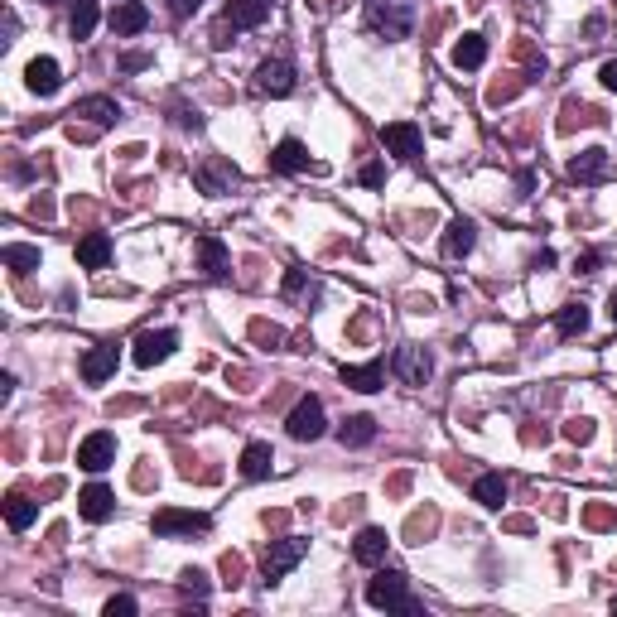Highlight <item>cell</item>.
I'll return each mask as SVG.
<instances>
[{
	"label": "cell",
	"mask_w": 617,
	"mask_h": 617,
	"mask_svg": "<svg viewBox=\"0 0 617 617\" xmlns=\"http://www.w3.org/2000/svg\"><path fill=\"white\" fill-rule=\"evenodd\" d=\"M270 468H275V449L270 444H246L242 449V478H251V483H261V478H270Z\"/></svg>",
	"instance_id": "cell-26"
},
{
	"label": "cell",
	"mask_w": 617,
	"mask_h": 617,
	"mask_svg": "<svg viewBox=\"0 0 617 617\" xmlns=\"http://www.w3.org/2000/svg\"><path fill=\"white\" fill-rule=\"evenodd\" d=\"M111 261V237L107 232H87L78 242V266H87V270H102Z\"/></svg>",
	"instance_id": "cell-27"
},
{
	"label": "cell",
	"mask_w": 617,
	"mask_h": 617,
	"mask_svg": "<svg viewBox=\"0 0 617 617\" xmlns=\"http://www.w3.org/2000/svg\"><path fill=\"white\" fill-rule=\"evenodd\" d=\"M237 164H227V160H198L193 164V184L203 188L208 198H222V193H232L237 188Z\"/></svg>",
	"instance_id": "cell-10"
},
{
	"label": "cell",
	"mask_w": 617,
	"mask_h": 617,
	"mask_svg": "<svg viewBox=\"0 0 617 617\" xmlns=\"http://www.w3.org/2000/svg\"><path fill=\"white\" fill-rule=\"evenodd\" d=\"M473 246H478V222H473V217H454V222L444 227V256H449V261H463Z\"/></svg>",
	"instance_id": "cell-19"
},
{
	"label": "cell",
	"mask_w": 617,
	"mask_h": 617,
	"mask_svg": "<svg viewBox=\"0 0 617 617\" xmlns=\"http://www.w3.org/2000/svg\"><path fill=\"white\" fill-rule=\"evenodd\" d=\"M116 362H121V352H116V343H102V348H92L87 357H82V381L87 386H102V381H111L116 376Z\"/></svg>",
	"instance_id": "cell-16"
},
{
	"label": "cell",
	"mask_w": 617,
	"mask_h": 617,
	"mask_svg": "<svg viewBox=\"0 0 617 617\" xmlns=\"http://www.w3.org/2000/svg\"><path fill=\"white\" fill-rule=\"evenodd\" d=\"M193 251H198V266H203V275H208V280H227V270H232V256H227L222 237L203 232V237L193 242Z\"/></svg>",
	"instance_id": "cell-13"
},
{
	"label": "cell",
	"mask_w": 617,
	"mask_h": 617,
	"mask_svg": "<svg viewBox=\"0 0 617 617\" xmlns=\"http://www.w3.org/2000/svg\"><path fill=\"white\" fill-rule=\"evenodd\" d=\"M564 439H569V444H589V439H593V420H569V425H564Z\"/></svg>",
	"instance_id": "cell-36"
},
{
	"label": "cell",
	"mask_w": 617,
	"mask_h": 617,
	"mask_svg": "<svg viewBox=\"0 0 617 617\" xmlns=\"http://www.w3.org/2000/svg\"><path fill=\"white\" fill-rule=\"evenodd\" d=\"M372 439H376L372 415H348V420L338 425V444H343V449H367Z\"/></svg>",
	"instance_id": "cell-25"
},
{
	"label": "cell",
	"mask_w": 617,
	"mask_h": 617,
	"mask_svg": "<svg viewBox=\"0 0 617 617\" xmlns=\"http://www.w3.org/2000/svg\"><path fill=\"white\" fill-rule=\"evenodd\" d=\"M111 463H116V434H111V430H92L78 444V468H82V473H107Z\"/></svg>",
	"instance_id": "cell-9"
},
{
	"label": "cell",
	"mask_w": 617,
	"mask_h": 617,
	"mask_svg": "<svg viewBox=\"0 0 617 617\" xmlns=\"http://www.w3.org/2000/svg\"><path fill=\"white\" fill-rule=\"evenodd\" d=\"M78 516L82 521H92V526L111 521V516H116V492H111L107 483H87L78 492Z\"/></svg>",
	"instance_id": "cell-12"
},
{
	"label": "cell",
	"mask_w": 617,
	"mask_h": 617,
	"mask_svg": "<svg viewBox=\"0 0 617 617\" xmlns=\"http://www.w3.org/2000/svg\"><path fill=\"white\" fill-rule=\"evenodd\" d=\"M584 328H589V309L584 304H564L560 314H555V333L560 338H579Z\"/></svg>",
	"instance_id": "cell-31"
},
{
	"label": "cell",
	"mask_w": 617,
	"mask_h": 617,
	"mask_svg": "<svg viewBox=\"0 0 617 617\" xmlns=\"http://www.w3.org/2000/svg\"><path fill=\"white\" fill-rule=\"evenodd\" d=\"M25 87L34 97H54L58 87H63V68H58L54 58H34L25 68Z\"/></svg>",
	"instance_id": "cell-20"
},
{
	"label": "cell",
	"mask_w": 617,
	"mask_h": 617,
	"mask_svg": "<svg viewBox=\"0 0 617 617\" xmlns=\"http://www.w3.org/2000/svg\"><path fill=\"white\" fill-rule=\"evenodd\" d=\"M256 92L261 97H290L295 92V63L290 58H266L256 68Z\"/></svg>",
	"instance_id": "cell-11"
},
{
	"label": "cell",
	"mask_w": 617,
	"mask_h": 617,
	"mask_svg": "<svg viewBox=\"0 0 617 617\" xmlns=\"http://www.w3.org/2000/svg\"><path fill=\"white\" fill-rule=\"evenodd\" d=\"M49 5H63V0H49Z\"/></svg>",
	"instance_id": "cell-47"
},
{
	"label": "cell",
	"mask_w": 617,
	"mask_h": 617,
	"mask_svg": "<svg viewBox=\"0 0 617 617\" xmlns=\"http://www.w3.org/2000/svg\"><path fill=\"white\" fill-rule=\"evenodd\" d=\"M367 603L372 608H386V613H415L420 603L410 598V579L401 569H376L367 579Z\"/></svg>",
	"instance_id": "cell-1"
},
{
	"label": "cell",
	"mask_w": 617,
	"mask_h": 617,
	"mask_svg": "<svg viewBox=\"0 0 617 617\" xmlns=\"http://www.w3.org/2000/svg\"><path fill=\"white\" fill-rule=\"evenodd\" d=\"M386 545H391V540H386L381 526H362L357 540H352V560L362 564V569H376V564L386 560Z\"/></svg>",
	"instance_id": "cell-17"
},
{
	"label": "cell",
	"mask_w": 617,
	"mask_h": 617,
	"mask_svg": "<svg viewBox=\"0 0 617 617\" xmlns=\"http://www.w3.org/2000/svg\"><path fill=\"white\" fill-rule=\"evenodd\" d=\"M10 396H15V376L5 372V376H0V401H10Z\"/></svg>",
	"instance_id": "cell-44"
},
{
	"label": "cell",
	"mask_w": 617,
	"mask_h": 617,
	"mask_svg": "<svg viewBox=\"0 0 617 617\" xmlns=\"http://www.w3.org/2000/svg\"><path fill=\"white\" fill-rule=\"evenodd\" d=\"M381 145L405 164H415L420 155H425V135H420L415 121H391V126H381Z\"/></svg>",
	"instance_id": "cell-7"
},
{
	"label": "cell",
	"mask_w": 617,
	"mask_h": 617,
	"mask_svg": "<svg viewBox=\"0 0 617 617\" xmlns=\"http://www.w3.org/2000/svg\"><path fill=\"white\" fill-rule=\"evenodd\" d=\"M150 63H155L150 54H121V58H116V68H121V73H145Z\"/></svg>",
	"instance_id": "cell-38"
},
{
	"label": "cell",
	"mask_w": 617,
	"mask_h": 617,
	"mask_svg": "<svg viewBox=\"0 0 617 617\" xmlns=\"http://www.w3.org/2000/svg\"><path fill=\"white\" fill-rule=\"evenodd\" d=\"M280 290H285V299H314V295H319V280H314L309 270H290Z\"/></svg>",
	"instance_id": "cell-33"
},
{
	"label": "cell",
	"mask_w": 617,
	"mask_h": 617,
	"mask_svg": "<svg viewBox=\"0 0 617 617\" xmlns=\"http://www.w3.org/2000/svg\"><path fill=\"white\" fill-rule=\"evenodd\" d=\"M5 266L15 270V275H29V270H39V246H25V242H10L5 251Z\"/></svg>",
	"instance_id": "cell-32"
},
{
	"label": "cell",
	"mask_w": 617,
	"mask_h": 617,
	"mask_svg": "<svg viewBox=\"0 0 617 617\" xmlns=\"http://www.w3.org/2000/svg\"><path fill=\"white\" fill-rule=\"evenodd\" d=\"M140 29H150V5H140V0H116V10H111V34H116V39H131Z\"/></svg>",
	"instance_id": "cell-15"
},
{
	"label": "cell",
	"mask_w": 617,
	"mask_h": 617,
	"mask_svg": "<svg viewBox=\"0 0 617 617\" xmlns=\"http://www.w3.org/2000/svg\"><path fill=\"white\" fill-rule=\"evenodd\" d=\"M598 82H603L608 92H617V58H608V63L598 68Z\"/></svg>",
	"instance_id": "cell-41"
},
{
	"label": "cell",
	"mask_w": 617,
	"mask_h": 617,
	"mask_svg": "<svg viewBox=\"0 0 617 617\" xmlns=\"http://www.w3.org/2000/svg\"><path fill=\"white\" fill-rule=\"evenodd\" d=\"M150 531L155 536H208L213 531V516L208 511H179V507H164L155 511V521H150Z\"/></svg>",
	"instance_id": "cell-5"
},
{
	"label": "cell",
	"mask_w": 617,
	"mask_h": 617,
	"mask_svg": "<svg viewBox=\"0 0 617 617\" xmlns=\"http://www.w3.org/2000/svg\"><path fill=\"white\" fill-rule=\"evenodd\" d=\"M270 10H275V0H227L222 20L232 29H261L270 20Z\"/></svg>",
	"instance_id": "cell-14"
},
{
	"label": "cell",
	"mask_w": 617,
	"mask_h": 617,
	"mask_svg": "<svg viewBox=\"0 0 617 617\" xmlns=\"http://www.w3.org/2000/svg\"><path fill=\"white\" fill-rule=\"evenodd\" d=\"M198 5H203V0H174V15H193Z\"/></svg>",
	"instance_id": "cell-45"
},
{
	"label": "cell",
	"mask_w": 617,
	"mask_h": 617,
	"mask_svg": "<svg viewBox=\"0 0 617 617\" xmlns=\"http://www.w3.org/2000/svg\"><path fill=\"white\" fill-rule=\"evenodd\" d=\"M608 174V150L603 145H589V150H579L574 160H569V179L574 184H598Z\"/></svg>",
	"instance_id": "cell-18"
},
{
	"label": "cell",
	"mask_w": 617,
	"mask_h": 617,
	"mask_svg": "<svg viewBox=\"0 0 617 617\" xmlns=\"http://www.w3.org/2000/svg\"><path fill=\"white\" fill-rule=\"evenodd\" d=\"M473 502H483V507L497 511L507 502V478H502V473H483V478L473 483Z\"/></svg>",
	"instance_id": "cell-30"
},
{
	"label": "cell",
	"mask_w": 617,
	"mask_h": 617,
	"mask_svg": "<svg viewBox=\"0 0 617 617\" xmlns=\"http://www.w3.org/2000/svg\"><path fill=\"white\" fill-rule=\"evenodd\" d=\"M285 430H290V439H299V444H314V439H323L328 420H323V401H319V396H304V401L290 410Z\"/></svg>",
	"instance_id": "cell-6"
},
{
	"label": "cell",
	"mask_w": 617,
	"mask_h": 617,
	"mask_svg": "<svg viewBox=\"0 0 617 617\" xmlns=\"http://www.w3.org/2000/svg\"><path fill=\"white\" fill-rule=\"evenodd\" d=\"M97 20H102V5L97 0H73V15H68V34L73 39H92V29H97Z\"/></svg>",
	"instance_id": "cell-28"
},
{
	"label": "cell",
	"mask_w": 617,
	"mask_h": 617,
	"mask_svg": "<svg viewBox=\"0 0 617 617\" xmlns=\"http://www.w3.org/2000/svg\"><path fill=\"white\" fill-rule=\"evenodd\" d=\"M608 319H613V328H617V290L608 295Z\"/></svg>",
	"instance_id": "cell-46"
},
{
	"label": "cell",
	"mask_w": 617,
	"mask_h": 617,
	"mask_svg": "<svg viewBox=\"0 0 617 617\" xmlns=\"http://www.w3.org/2000/svg\"><path fill=\"white\" fill-rule=\"evenodd\" d=\"M242 555H222V574H227V579H222V584H227V589H237V584H242Z\"/></svg>",
	"instance_id": "cell-37"
},
{
	"label": "cell",
	"mask_w": 617,
	"mask_h": 617,
	"mask_svg": "<svg viewBox=\"0 0 617 617\" xmlns=\"http://www.w3.org/2000/svg\"><path fill=\"white\" fill-rule=\"evenodd\" d=\"M174 348H179V333L174 328H145L131 343V357H135V367H155L164 357H174Z\"/></svg>",
	"instance_id": "cell-8"
},
{
	"label": "cell",
	"mask_w": 617,
	"mask_h": 617,
	"mask_svg": "<svg viewBox=\"0 0 617 617\" xmlns=\"http://www.w3.org/2000/svg\"><path fill=\"white\" fill-rule=\"evenodd\" d=\"M449 58H454L458 73H473V68H483V63H487V39H483V34H463Z\"/></svg>",
	"instance_id": "cell-24"
},
{
	"label": "cell",
	"mask_w": 617,
	"mask_h": 617,
	"mask_svg": "<svg viewBox=\"0 0 617 617\" xmlns=\"http://www.w3.org/2000/svg\"><path fill=\"white\" fill-rule=\"evenodd\" d=\"M304 555H309V540H299V536L270 540L266 555H261V579H266V584H280V579H285V574H290Z\"/></svg>",
	"instance_id": "cell-4"
},
{
	"label": "cell",
	"mask_w": 617,
	"mask_h": 617,
	"mask_svg": "<svg viewBox=\"0 0 617 617\" xmlns=\"http://www.w3.org/2000/svg\"><path fill=\"white\" fill-rule=\"evenodd\" d=\"M270 169H275V174H304V169H309V150L299 145L295 135H285V140L270 150Z\"/></svg>",
	"instance_id": "cell-23"
},
{
	"label": "cell",
	"mask_w": 617,
	"mask_h": 617,
	"mask_svg": "<svg viewBox=\"0 0 617 617\" xmlns=\"http://www.w3.org/2000/svg\"><path fill=\"white\" fill-rule=\"evenodd\" d=\"M256 338H261V343H280L285 333H280V328H266V323H256Z\"/></svg>",
	"instance_id": "cell-43"
},
{
	"label": "cell",
	"mask_w": 617,
	"mask_h": 617,
	"mask_svg": "<svg viewBox=\"0 0 617 617\" xmlns=\"http://www.w3.org/2000/svg\"><path fill=\"white\" fill-rule=\"evenodd\" d=\"M367 25L381 34V39H410V29H415V5L410 0H372L367 5Z\"/></svg>",
	"instance_id": "cell-2"
},
{
	"label": "cell",
	"mask_w": 617,
	"mask_h": 617,
	"mask_svg": "<svg viewBox=\"0 0 617 617\" xmlns=\"http://www.w3.org/2000/svg\"><path fill=\"white\" fill-rule=\"evenodd\" d=\"M174 121H179L184 131H203V116H198L193 107H174Z\"/></svg>",
	"instance_id": "cell-40"
},
{
	"label": "cell",
	"mask_w": 617,
	"mask_h": 617,
	"mask_svg": "<svg viewBox=\"0 0 617 617\" xmlns=\"http://www.w3.org/2000/svg\"><path fill=\"white\" fill-rule=\"evenodd\" d=\"M357 179H362V184H367V188H381V184H386V164H362V174H357Z\"/></svg>",
	"instance_id": "cell-39"
},
{
	"label": "cell",
	"mask_w": 617,
	"mask_h": 617,
	"mask_svg": "<svg viewBox=\"0 0 617 617\" xmlns=\"http://www.w3.org/2000/svg\"><path fill=\"white\" fill-rule=\"evenodd\" d=\"M5 521H10V531H29L39 521V502H29L25 492H10L5 497Z\"/></svg>",
	"instance_id": "cell-29"
},
{
	"label": "cell",
	"mask_w": 617,
	"mask_h": 617,
	"mask_svg": "<svg viewBox=\"0 0 617 617\" xmlns=\"http://www.w3.org/2000/svg\"><path fill=\"white\" fill-rule=\"evenodd\" d=\"M391 372H396V381H401V386H410V391L430 386V376H434L430 348H420V343H401V348H396V357H391Z\"/></svg>",
	"instance_id": "cell-3"
},
{
	"label": "cell",
	"mask_w": 617,
	"mask_h": 617,
	"mask_svg": "<svg viewBox=\"0 0 617 617\" xmlns=\"http://www.w3.org/2000/svg\"><path fill=\"white\" fill-rule=\"evenodd\" d=\"M140 613V603H135L131 593H116V598H107V617H135Z\"/></svg>",
	"instance_id": "cell-35"
},
{
	"label": "cell",
	"mask_w": 617,
	"mask_h": 617,
	"mask_svg": "<svg viewBox=\"0 0 617 617\" xmlns=\"http://www.w3.org/2000/svg\"><path fill=\"white\" fill-rule=\"evenodd\" d=\"M343 386H352V391H362V396H376L381 391V381H386V362L381 357H372V362H362V367H343Z\"/></svg>",
	"instance_id": "cell-22"
},
{
	"label": "cell",
	"mask_w": 617,
	"mask_h": 617,
	"mask_svg": "<svg viewBox=\"0 0 617 617\" xmlns=\"http://www.w3.org/2000/svg\"><path fill=\"white\" fill-rule=\"evenodd\" d=\"M179 589L193 593V598H208V589H213V584H208V574H203L198 564H188V569H179Z\"/></svg>",
	"instance_id": "cell-34"
},
{
	"label": "cell",
	"mask_w": 617,
	"mask_h": 617,
	"mask_svg": "<svg viewBox=\"0 0 617 617\" xmlns=\"http://www.w3.org/2000/svg\"><path fill=\"white\" fill-rule=\"evenodd\" d=\"M68 116H87V121H92L97 131H107V126H116V121H121V102L97 92V97H82V102L68 111Z\"/></svg>",
	"instance_id": "cell-21"
},
{
	"label": "cell",
	"mask_w": 617,
	"mask_h": 617,
	"mask_svg": "<svg viewBox=\"0 0 617 617\" xmlns=\"http://www.w3.org/2000/svg\"><path fill=\"white\" fill-rule=\"evenodd\" d=\"M613 613H617V598H613Z\"/></svg>",
	"instance_id": "cell-48"
},
{
	"label": "cell",
	"mask_w": 617,
	"mask_h": 617,
	"mask_svg": "<svg viewBox=\"0 0 617 617\" xmlns=\"http://www.w3.org/2000/svg\"><path fill=\"white\" fill-rule=\"evenodd\" d=\"M598 261H603L598 251H584V256L574 261V270H579V275H593V270H598Z\"/></svg>",
	"instance_id": "cell-42"
}]
</instances>
